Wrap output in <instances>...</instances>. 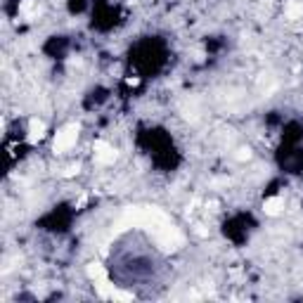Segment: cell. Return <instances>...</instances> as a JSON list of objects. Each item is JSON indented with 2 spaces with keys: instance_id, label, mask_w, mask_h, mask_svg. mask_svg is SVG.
I'll use <instances>...</instances> for the list:
<instances>
[{
  "instance_id": "obj_4",
  "label": "cell",
  "mask_w": 303,
  "mask_h": 303,
  "mask_svg": "<svg viewBox=\"0 0 303 303\" xmlns=\"http://www.w3.org/2000/svg\"><path fill=\"white\" fill-rule=\"evenodd\" d=\"M282 208H284V199H282L280 195L268 197V199L263 202V211H265V216H280Z\"/></svg>"
},
{
  "instance_id": "obj_8",
  "label": "cell",
  "mask_w": 303,
  "mask_h": 303,
  "mask_svg": "<svg viewBox=\"0 0 303 303\" xmlns=\"http://www.w3.org/2000/svg\"><path fill=\"white\" fill-rule=\"evenodd\" d=\"M235 156H237V161H249V159H251V150H249V147H242V150H237V154H235Z\"/></svg>"
},
{
  "instance_id": "obj_6",
  "label": "cell",
  "mask_w": 303,
  "mask_h": 303,
  "mask_svg": "<svg viewBox=\"0 0 303 303\" xmlns=\"http://www.w3.org/2000/svg\"><path fill=\"white\" fill-rule=\"evenodd\" d=\"M86 272H88V277L95 280V282L107 280V270H104V265H100V263H90V265L86 268Z\"/></svg>"
},
{
  "instance_id": "obj_2",
  "label": "cell",
  "mask_w": 303,
  "mask_h": 303,
  "mask_svg": "<svg viewBox=\"0 0 303 303\" xmlns=\"http://www.w3.org/2000/svg\"><path fill=\"white\" fill-rule=\"evenodd\" d=\"M93 156H95V163L109 166V163L116 161V150L104 140H95V145H93Z\"/></svg>"
},
{
  "instance_id": "obj_3",
  "label": "cell",
  "mask_w": 303,
  "mask_h": 303,
  "mask_svg": "<svg viewBox=\"0 0 303 303\" xmlns=\"http://www.w3.org/2000/svg\"><path fill=\"white\" fill-rule=\"evenodd\" d=\"M29 142L31 145H36L38 140H43L45 138V121H41V119H31L29 121Z\"/></svg>"
},
{
  "instance_id": "obj_7",
  "label": "cell",
  "mask_w": 303,
  "mask_h": 303,
  "mask_svg": "<svg viewBox=\"0 0 303 303\" xmlns=\"http://www.w3.org/2000/svg\"><path fill=\"white\" fill-rule=\"evenodd\" d=\"M19 14H24V17H36L38 14V0H24L22 5H19Z\"/></svg>"
},
{
  "instance_id": "obj_1",
  "label": "cell",
  "mask_w": 303,
  "mask_h": 303,
  "mask_svg": "<svg viewBox=\"0 0 303 303\" xmlns=\"http://www.w3.org/2000/svg\"><path fill=\"white\" fill-rule=\"evenodd\" d=\"M76 140H78V126L76 123H66L64 128L57 130V135H54V140H52L54 154H66L69 150H74Z\"/></svg>"
},
{
  "instance_id": "obj_5",
  "label": "cell",
  "mask_w": 303,
  "mask_h": 303,
  "mask_svg": "<svg viewBox=\"0 0 303 303\" xmlns=\"http://www.w3.org/2000/svg\"><path fill=\"white\" fill-rule=\"evenodd\" d=\"M284 17L292 19V22L301 19L303 17V0H289V2L284 5Z\"/></svg>"
},
{
  "instance_id": "obj_9",
  "label": "cell",
  "mask_w": 303,
  "mask_h": 303,
  "mask_svg": "<svg viewBox=\"0 0 303 303\" xmlns=\"http://www.w3.org/2000/svg\"><path fill=\"white\" fill-rule=\"evenodd\" d=\"M78 171H81V166H78V163H71L64 171V178H74V175H78Z\"/></svg>"
}]
</instances>
